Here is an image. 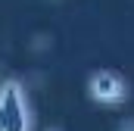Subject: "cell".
<instances>
[{"label": "cell", "instance_id": "cell-1", "mask_svg": "<svg viewBox=\"0 0 134 131\" xmlns=\"http://www.w3.org/2000/svg\"><path fill=\"white\" fill-rule=\"evenodd\" d=\"M0 131H37L31 91L22 78H0Z\"/></svg>", "mask_w": 134, "mask_h": 131}, {"label": "cell", "instance_id": "cell-2", "mask_svg": "<svg viewBox=\"0 0 134 131\" xmlns=\"http://www.w3.org/2000/svg\"><path fill=\"white\" fill-rule=\"evenodd\" d=\"M87 97L94 100L97 106L115 109V106H122L128 100V81L115 69H97L87 78Z\"/></svg>", "mask_w": 134, "mask_h": 131}]
</instances>
